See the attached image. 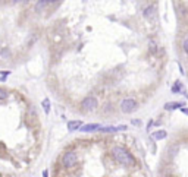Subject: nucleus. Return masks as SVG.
I'll return each instance as SVG.
<instances>
[{"mask_svg": "<svg viewBox=\"0 0 188 177\" xmlns=\"http://www.w3.org/2000/svg\"><path fill=\"white\" fill-rule=\"evenodd\" d=\"M103 132H118V130H125V126H118V127H101Z\"/></svg>", "mask_w": 188, "mask_h": 177, "instance_id": "obj_11", "label": "nucleus"}, {"mask_svg": "<svg viewBox=\"0 0 188 177\" xmlns=\"http://www.w3.org/2000/svg\"><path fill=\"white\" fill-rule=\"evenodd\" d=\"M5 98H7V92H6L5 89L0 88V100H5Z\"/></svg>", "mask_w": 188, "mask_h": 177, "instance_id": "obj_15", "label": "nucleus"}, {"mask_svg": "<svg viewBox=\"0 0 188 177\" xmlns=\"http://www.w3.org/2000/svg\"><path fill=\"white\" fill-rule=\"evenodd\" d=\"M101 127H100L99 125H85L81 127V130L82 132H91V130H100Z\"/></svg>", "mask_w": 188, "mask_h": 177, "instance_id": "obj_9", "label": "nucleus"}, {"mask_svg": "<svg viewBox=\"0 0 188 177\" xmlns=\"http://www.w3.org/2000/svg\"><path fill=\"white\" fill-rule=\"evenodd\" d=\"M75 162H77V154L75 152H66L62 158V164L63 167H66V168H71V167L75 166Z\"/></svg>", "mask_w": 188, "mask_h": 177, "instance_id": "obj_3", "label": "nucleus"}, {"mask_svg": "<svg viewBox=\"0 0 188 177\" xmlns=\"http://www.w3.org/2000/svg\"><path fill=\"white\" fill-rule=\"evenodd\" d=\"M182 47H184V51H185V54L188 56V35L185 37V40H184V46H182Z\"/></svg>", "mask_w": 188, "mask_h": 177, "instance_id": "obj_14", "label": "nucleus"}, {"mask_svg": "<svg viewBox=\"0 0 188 177\" xmlns=\"http://www.w3.org/2000/svg\"><path fill=\"white\" fill-rule=\"evenodd\" d=\"M181 111H182V113H185V114H188V108H182Z\"/></svg>", "mask_w": 188, "mask_h": 177, "instance_id": "obj_17", "label": "nucleus"}, {"mask_svg": "<svg viewBox=\"0 0 188 177\" xmlns=\"http://www.w3.org/2000/svg\"><path fill=\"white\" fill-rule=\"evenodd\" d=\"M172 92H173V94H178V92H182V86H181V82H179V81H176V82L173 83Z\"/></svg>", "mask_w": 188, "mask_h": 177, "instance_id": "obj_12", "label": "nucleus"}, {"mask_svg": "<svg viewBox=\"0 0 188 177\" xmlns=\"http://www.w3.org/2000/svg\"><path fill=\"white\" fill-rule=\"evenodd\" d=\"M81 127H82V122L81 120H73V122H69L68 123V130H71V132L81 129Z\"/></svg>", "mask_w": 188, "mask_h": 177, "instance_id": "obj_5", "label": "nucleus"}, {"mask_svg": "<svg viewBox=\"0 0 188 177\" xmlns=\"http://www.w3.org/2000/svg\"><path fill=\"white\" fill-rule=\"evenodd\" d=\"M41 105H43V110H44L47 114H49V113H50V100L44 98V100H43V103H41Z\"/></svg>", "mask_w": 188, "mask_h": 177, "instance_id": "obj_10", "label": "nucleus"}, {"mask_svg": "<svg viewBox=\"0 0 188 177\" xmlns=\"http://www.w3.org/2000/svg\"><path fill=\"white\" fill-rule=\"evenodd\" d=\"M112 155L115 158L118 162H120L122 166L125 167H134L135 166V158L132 157L128 149L125 148H122V146H115L113 149H112Z\"/></svg>", "mask_w": 188, "mask_h": 177, "instance_id": "obj_1", "label": "nucleus"}, {"mask_svg": "<svg viewBox=\"0 0 188 177\" xmlns=\"http://www.w3.org/2000/svg\"><path fill=\"white\" fill-rule=\"evenodd\" d=\"M182 103H166L165 104V110L171 111V110H176V108H182Z\"/></svg>", "mask_w": 188, "mask_h": 177, "instance_id": "obj_6", "label": "nucleus"}, {"mask_svg": "<svg viewBox=\"0 0 188 177\" xmlns=\"http://www.w3.org/2000/svg\"><path fill=\"white\" fill-rule=\"evenodd\" d=\"M96 107H97V100L94 98V97H87V98L82 101V108L84 110L91 111V110H94Z\"/></svg>", "mask_w": 188, "mask_h": 177, "instance_id": "obj_4", "label": "nucleus"}, {"mask_svg": "<svg viewBox=\"0 0 188 177\" xmlns=\"http://www.w3.org/2000/svg\"><path fill=\"white\" fill-rule=\"evenodd\" d=\"M35 5H37V6H35V9H37V11H40L41 7H44L46 5H49V2H37Z\"/></svg>", "mask_w": 188, "mask_h": 177, "instance_id": "obj_13", "label": "nucleus"}, {"mask_svg": "<svg viewBox=\"0 0 188 177\" xmlns=\"http://www.w3.org/2000/svg\"><path fill=\"white\" fill-rule=\"evenodd\" d=\"M135 108H137V101L134 98L122 100V103H120V110H122L124 113H131V111H134Z\"/></svg>", "mask_w": 188, "mask_h": 177, "instance_id": "obj_2", "label": "nucleus"}, {"mask_svg": "<svg viewBox=\"0 0 188 177\" xmlns=\"http://www.w3.org/2000/svg\"><path fill=\"white\" fill-rule=\"evenodd\" d=\"M43 177H49V173H47L46 170H44V171H43Z\"/></svg>", "mask_w": 188, "mask_h": 177, "instance_id": "obj_16", "label": "nucleus"}, {"mask_svg": "<svg viewBox=\"0 0 188 177\" xmlns=\"http://www.w3.org/2000/svg\"><path fill=\"white\" fill-rule=\"evenodd\" d=\"M166 136H167L166 130H157V132H154V133H153V138H154L156 141H162V139H165Z\"/></svg>", "mask_w": 188, "mask_h": 177, "instance_id": "obj_8", "label": "nucleus"}, {"mask_svg": "<svg viewBox=\"0 0 188 177\" xmlns=\"http://www.w3.org/2000/svg\"><path fill=\"white\" fill-rule=\"evenodd\" d=\"M154 12H156V7H154V5H150L148 7H146V9H144L143 15L146 16V18H152V16L154 15Z\"/></svg>", "mask_w": 188, "mask_h": 177, "instance_id": "obj_7", "label": "nucleus"}]
</instances>
